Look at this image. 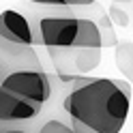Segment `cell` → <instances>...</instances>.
Wrapping results in <instances>:
<instances>
[{
    "mask_svg": "<svg viewBox=\"0 0 133 133\" xmlns=\"http://www.w3.org/2000/svg\"><path fill=\"white\" fill-rule=\"evenodd\" d=\"M129 82L110 77L82 82L64 99V112L77 133H120L129 118Z\"/></svg>",
    "mask_w": 133,
    "mask_h": 133,
    "instance_id": "obj_1",
    "label": "cell"
},
{
    "mask_svg": "<svg viewBox=\"0 0 133 133\" xmlns=\"http://www.w3.org/2000/svg\"><path fill=\"white\" fill-rule=\"evenodd\" d=\"M37 41L47 49H101L103 32L99 22L84 15L60 13L37 19Z\"/></svg>",
    "mask_w": 133,
    "mask_h": 133,
    "instance_id": "obj_2",
    "label": "cell"
},
{
    "mask_svg": "<svg viewBox=\"0 0 133 133\" xmlns=\"http://www.w3.org/2000/svg\"><path fill=\"white\" fill-rule=\"evenodd\" d=\"M0 88L15 97L24 99L28 103L43 107L52 97V82L45 71H19L4 77L0 82Z\"/></svg>",
    "mask_w": 133,
    "mask_h": 133,
    "instance_id": "obj_3",
    "label": "cell"
},
{
    "mask_svg": "<svg viewBox=\"0 0 133 133\" xmlns=\"http://www.w3.org/2000/svg\"><path fill=\"white\" fill-rule=\"evenodd\" d=\"M19 71H43L35 47L15 45L0 39V82Z\"/></svg>",
    "mask_w": 133,
    "mask_h": 133,
    "instance_id": "obj_4",
    "label": "cell"
},
{
    "mask_svg": "<svg viewBox=\"0 0 133 133\" xmlns=\"http://www.w3.org/2000/svg\"><path fill=\"white\" fill-rule=\"evenodd\" d=\"M58 71H71L73 75H84L101 64V49H49Z\"/></svg>",
    "mask_w": 133,
    "mask_h": 133,
    "instance_id": "obj_5",
    "label": "cell"
},
{
    "mask_svg": "<svg viewBox=\"0 0 133 133\" xmlns=\"http://www.w3.org/2000/svg\"><path fill=\"white\" fill-rule=\"evenodd\" d=\"M0 39L15 45H26V47H35L39 43L37 32L30 26V22L19 11H13V9H6L0 13Z\"/></svg>",
    "mask_w": 133,
    "mask_h": 133,
    "instance_id": "obj_6",
    "label": "cell"
},
{
    "mask_svg": "<svg viewBox=\"0 0 133 133\" xmlns=\"http://www.w3.org/2000/svg\"><path fill=\"white\" fill-rule=\"evenodd\" d=\"M41 110L43 107L28 103L0 88V122H28L37 118Z\"/></svg>",
    "mask_w": 133,
    "mask_h": 133,
    "instance_id": "obj_7",
    "label": "cell"
},
{
    "mask_svg": "<svg viewBox=\"0 0 133 133\" xmlns=\"http://www.w3.org/2000/svg\"><path fill=\"white\" fill-rule=\"evenodd\" d=\"M116 64L133 82V43H120L116 47Z\"/></svg>",
    "mask_w": 133,
    "mask_h": 133,
    "instance_id": "obj_8",
    "label": "cell"
},
{
    "mask_svg": "<svg viewBox=\"0 0 133 133\" xmlns=\"http://www.w3.org/2000/svg\"><path fill=\"white\" fill-rule=\"evenodd\" d=\"M37 133H77V131L73 129L71 124L52 118V120H45L43 124H41V127L37 129Z\"/></svg>",
    "mask_w": 133,
    "mask_h": 133,
    "instance_id": "obj_9",
    "label": "cell"
},
{
    "mask_svg": "<svg viewBox=\"0 0 133 133\" xmlns=\"http://www.w3.org/2000/svg\"><path fill=\"white\" fill-rule=\"evenodd\" d=\"M30 2H39V4H56V6H90L95 0H30Z\"/></svg>",
    "mask_w": 133,
    "mask_h": 133,
    "instance_id": "obj_10",
    "label": "cell"
},
{
    "mask_svg": "<svg viewBox=\"0 0 133 133\" xmlns=\"http://www.w3.org/2000/svg\"><path fill=\"white\" fill-rule=\"evenodd\" d=\"M110 15H114V22L118 24V26H127V24H129V15L122 13V11H118V6H116V4L110 9Z\"/></svg>",
    "mask_w": 133,
    "mask_h": 133,
    "instance_id": "obj_11",
    "label": "cell"
},
{
    "mask_svg": "<svg viewBox=\"0 0 133 133\" xmlns=\"http://www.w3.org/2000/svg\"><path fill=\"white\" fill-rule=\"evenodd\" d=\"M0 133H30L26 129H6V131H0Z\"/></svg>",
    "mask_w": 133,
    "mask_h": 133,
    "instance_id": "obj_12",
    "label": "cell"
},
{
    "mask_svg": "<svg viewBox=\"0 0 133 133\" xmlns=\"http://www.w3.org/2000/svg\"><path fill=\"white\" fill-rule=\"evenodd\" d=\"M116 2H129V0H116Z\"/></svg>",
    "mask_w": 133,
    "mask_h": 133,
    "instance_id": "obj_13",
    "label": "cell"
}]
</instances>
